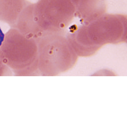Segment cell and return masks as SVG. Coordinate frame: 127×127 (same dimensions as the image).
I'll return each instance as SVG.
<instances>
[{"instance_id": "cell-1", "label": "cell", "mask_w": 127, "mask_h": 127, "mask_svg": "<svg viewBox=\"0 0 127 127\" xmlns=\"http://www.w3.org/2000/svg\"><path fill=\"white\" fill-rule=\"evenodd\" d=\"M72 8L70 0H38L33 12L35 21L64 22L72 17Z\"/></svg>"}, {"instance_id": "cell-3", "label": "cell", "mask_w": 127, "mask_h": 127, "mask_svg": "<svg viewBox=\"0 0 127 127\" xmlns=\"http://www.w3.org/2000/svg\"><path fill=\"white\" fill-rule=\"evenodd\" d=\"M4 37V34L2 32L0 27V46L1 45Z\"/></svg>"}, {"instance_id": "cell-2", "label": "cell", "mask_w": 127, "mask_h": 127, "mask_svg": "<svg viewBox=\"0 0 127 127\" xmlns=\"http://www.w3.org/2000/svg\"><path fill=\"white\" fill-rule=\"evenodd\" d=\"M30 2L26 0H0V20L17 21L21 12Z\"/></svg>"}]
</instances>
